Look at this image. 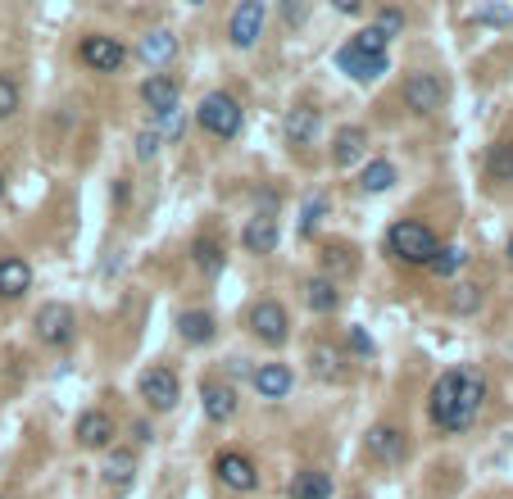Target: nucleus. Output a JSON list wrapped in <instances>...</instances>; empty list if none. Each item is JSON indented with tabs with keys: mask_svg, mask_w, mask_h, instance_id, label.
<instances>
[{
	"mask_svg": "<svg viewBox=\"0 0 513 499\" xmlns=\"http://www.w3.org/2000/svg\"><path fill=\"white\" fill-rule=\"evenodd\" d=\"M350 273H355V255H350L346 245H327L323 250V277L327 282L341 286V277H350Z\"/></svg>",
	"mask_w": 513,
	"mask_h": 499,
	"instance_id": "c756f323",
	"label": "nucleus"
},
{
	"mask_svg": "<svg viewBox=\"0 0 513 499\" xmlns=\"http://www.w3.org/2000/svg\"><path fill=\"white\" fill-rule=\"evenodd\" d=\"M178 336L187 345H209L218 336L214 314H209V309H182V314H178Z\"/></svg>",
	"mask_w": 513,
	"mask_h": 499,
	"instance_id": "5701e85b",
	"label": "nucleus"
},
{
	"mask_svg": "<svg viewBox=\"0 0 513 499\" xmlns=\"http://www.w3.org/2000/svg\"><path fill=\"white\" fill-rule=\"evenodd\" d=\"M109 196H114V205H128V177H119V182H114V191H109Z\"/></svg>",
	"mask_w": 513,
	"mask_h": 499,
	"instance_id": "a19ab883",
	"label": "nucleus"
},
{
	"mask_svg": "<svg viewBox=\"0 0 513 499\" xmlns=\"http://www.w3.org/2000/svg\"><path fill=\"white\" fill-rule=\"evenodd\" d=\"M282 19H287L291 28H296V23H305V19H309V5H296V0H287V5H282Z\"/></svg>",
	"mask_w": 513,
	"mask_h": 499,
	"instance_id": "ea45409f",
	"label": "nucleus"
},
{
	"mask_svg": "<svg viewBox=\"0 0 513 499\" xmlns=\"http://www.w3.org/2000/svg\"><path fill=\"white\" fill-rule=\"evenodd\" d=\"M309 368H314V377H323V382H341V377H346V354L336 350V345H314V350H309Z\"/></svg>",
	"mask_w": 513,
	"mask_h": 499,
	"instance_id": "cd10ccee",
	"label": "nucleus"
},
{
	"mask_svg": "<svg viewBox=\"0 0 513 499\" xmlns=\"http://www.w3.org/2000/svg\"><path fill=\"white\" fill-rule=\"evenodd\" d=\"M178 100H182V87L173 78H164V73H150V78L141 82V105H146L155 118L178 114Z\"/></svg>",
	"mask_w": 513,
	"mask_h": 499,
	"instance_id": "2eb2a0df",
	"label": "nucleus"
},
{
	"mask_svg": "<svg viewBox=\"0 0 513 499\" xmlns=\"http://www.w3.org/2000/svg\"><path fill=\"white\" fill-rule=\"evenodd\" d=\"M464 264H468L464 245H441V250H436V255H432V264H427V268H432V273L441 277V282H450V277L459 273V268H464Z\"/></svg>",
	"mask_w": 513,
	"mask_h": 499,
	"instance_id": "7c9ffc66",
	"label": "nucleus"
},
{
	"mask_svg": "<svg viewBox=\"0 0 513 499\" xmlns=\"http://www.w3.org/2000/svg\"><path fill=\"white\" fill-rule=\"evenodd\" d=\"M364 454H368L373 463H405V454H409L405 427H395V422H377V427H368Z\"/></svg>",
	"mask_w": 513,
	"mask_h": 499,
	"instance_id": "1a4fd4ad",
	"label": "nucleus"
},
{
	"mask_svg": "<svg viewBox=\"0 0 513 499\" xmlns=\"http://www.w3.org/2000/svg\"><path fill=\"white\" fill-rule=\"evenodd\" d=\"M200 404H205L209 422H232L237 418V386L218 382V377H205V382H200Z\"/></svg>",
	"mask_w": 513,
	"mask_h": 499,
	"instance_id": "dca6fc26",
	"label": "nucleus"
},
{
	"mask_svg": "<svg viewBox=\"0 0 513 499\" xmlns=\"http://www.w3.org/2000/svg\"><path fill=\"white\" fill-rule=\"evenodd\" d=\"M386 41H391V37H386V32H377L373 23H368L364 32H355V37H350V46L364 50V55H386Z\"/></svg>",
	"mask_w": 513,
	"mask_h": 499,
	"instance_id": "72a5a7b5",
	"label": "nucleus"
},
{
	"mask_svg": "<svg viewBox=\"0 0 513 499\" xmlns=\"http://www.w3.org/2000/svg\"><path fill=\"white\" fill-rule=\"evenodd\" d=\"M291 499H332V477L323 468H300L291 477Z\"/></svg>",
	"mask_w": 513,
	"mask_h": 499,
	"instance_id": "bb28decb",
	"label": "nucleus"
},
{
	"mask_svg": "<svg viewBox=\"0 0 513 499\" xmlns=\"http://www.w3.org/2000/svg\"><path fill=\"white\" fill-rule=\"evenodd\" d=\"M246 327H250V336H255L259 345H273V350L291 341V318H287V309H282L277 300H255L250 304Z\"/></svg>",
	"mask_w": 513,
	"mask_h": 499,
	"instance_id": "39448f33",
	"label": "nucleus"
},
{
	"mask_svg": "<svg viewBox=\"0 0 513 499\" xmlns=\"http://www.w3.org/2000/svg\"><path fill=\"white\" fill-rule=\"evenodd\" d=\"M173 55H178V32H168V28H155L137 41V59L146 69H164Z\"/></svg>",
	"mask_w": 513,
	"mask_h": 499,
	"instance_id": "a211bd4d",
	"label": "nucleus"
},
{
	"mask_svg": "<svg viewBox=\"0 0 513 499\" xmlns=\"http://www.w3.org/2000/svg\"><path fill=\"white\" fill-rule=\"evenodd\" d=\"M32 332H37V341L41 345H69L73 341V332H78V314H73V304H64V300H46L32 314Z\"/></svg>",
	"mask_w": 513,
	"mask_h": 499,
	"instance_id": "20e7f679",
	"label": "nucleus"
},
{
	"mask_svg": "<svg viewBox=\"0 0 513 499\" xmlns=\"http://www.w3.org/2000/svg\"><path fill=\"white\" fill-rule=\"evenodd\" d=\"M250 386L259 391V400H287V395L296 391V372H291L287 363H259V368L250 372Z\"/></svg>",
	"mask_w": 513,
	"mask_h": 499,
	"instance_id": "4468645a",
	"label": "nucleus"
},
{
	"mask_svg": "<svg viewBox=\"0 0 513 499\" xmlns=\"http://www.w3.org/2000/svg\"><path fill=\"white\" fill-rule=\"evenodd\" d=\"M137 391H141V400H146L155 413H173V409H178V400H182L178 372L164 368V363H159V368H146V372H141Z\"/></svg>",
	"mask_w": 513,
	"mask_h": 499,
	"instance_id": "423d86ee",
	"label": "nucleus"
},
{
	"mask_svg": "<svg viewBox=\"0 0 513 499\" xmlns=\"http://www.w3.org/2000/svg\"><path fill=\"white\" fill-rule=\"evenodd\" d=\"M373 28L386 32V37H395V32H405V14L391 10V5H382V10H377V19H373Z\"/></svg>",
	"mask_w": 513,
	"mask_h": 499,
	"instance_id": "e433bc0d",
	"label": "nucleus"
},
{
	"mask_svg": "<svg viewBox=\"0 0 513 499\" xmlns=\"http://www.w3.org/2000/svg\"><path fill=\"white\" fill-rule=\"evenodd\" d=\"M350 350H355L359 359H373V336H368L364 327H350Z\"/></svg>",
	"mask_w": 513,
	"mask_h": 499,
	"instance_id": "58836bf2",
	"label": "nucleus"
},
{
	"mask_svg": "<svg viewBox=\"0 0 513 499\" xmlns=\"http://www.w3.org/2000/svg\"><path fill=\"white\" fill-rule=\"evenodd\" d=\"M191 264H196L205 277H218L223 264H227L223 241H214V236H196V241H191Z\"/></svg>",
	"mask_w": 513,
	"mask_h": 499,
	"instance_id": "393cba45",
	"label": "nucleus"
},
{
	"mask_svg": "<svg viewBox=\"0 0 513 499\" xmlns=\"http://www.w3.org/2000/svg\"><path fill=\"white\" fill-rule=\"evenodd\" d=\"M336 69L346 73L350 82H359V87H368V82H377L386 69H391V59L386 55H364V50H355L346 41V46L336 50Z\"/></svg>",
	"mask_w": 513,
	"mask_h": 499,
	"instance_id": "9b49d317",
	"label": "nucleus"
},
{
	"mask_svg": "<svg viewBox=\"0 0 513 499\" xmlns=\"http://www.w3.org/2000/svg\"><path fill=\"white\" fill-rule=\"evenodd\" d=\"M504 259H509V268H513V236L504 241Z\"/></svg>",
	"mask_w": 513,
	"mask_h": 499,
	"instance_id": "79ce46f5",
	"label": "nucleus"
},
{
	"mask_svg": "<svg viewBox=\"0 0 513 499\" xmlns=\"http://www.w3.org/2000/svg\"><path fill=\"white\" fill-rule=\"evenodd\" d=\"M305 304L314 309V314H336V309H341V286L327 282L323 273L309 277L305 282Z\"/></svg>",
	"mask_w": 513,
	"mask_h": 499,
	"instance_id": "a878e982",
	"label": "nucleus"
},
{
	"mask_svg": "<svg viewBox=\"0 0 513 499\" xmlns=\"http://www.w3.org/2000/svg\"><path fill=\"white\" fill-rule=\"evenodd\" d=\"M436 250H441L436 232L427 223H418V218H400V223H391V232H386V255L400 259L405 268H427Z\"/></svg>",
	"mask_w": 513,
	"mask_h": 499,
	"instance_id": "f03ea898",
	"label": "nucleus"
},
{
	"mask_svg": "<svg viewBox=\"0 0 513 499\" xmlns=\"http://www.w3.org/2000/svg\"><path fill=\"white\" fill-rule=\"evenodd\" d=\"M473 23H486V28H513V10L509 5H482V10H473Z\"/></svg>",
	"mask_w": 513,
	"mask_h": 499,
	"instance_id": "f704fd0d",
	"label": "nucleus"
},
{
	"mask_svg": "<svg viewBox=\"0 0 513 499\" xmlns=\"http://www.w3.org/2000/svg\"><path fill=\"white\" fill-rule=\"evenodd\" d=\"M355 499H359V495H355Z\"/></svg>",
	"mask_w": 513,
	"mask_h": 499,
	"instance_id": "c03bdc74",
	"label": "nucleus"
},
{
	"mask_svg": "<svg viewBox=\"0 0 513 499\" xmlns=\"http://www.w3.org/2000/svg\"><path fill=\"white\" fill-rule=\"evenodd\" d=\"M78 59H82V64H87L91 73H119V69H123V59H128V46H123L119 37H105V32H91V37H82Z\"/></svg>",
	"mask_w": 513,
	"mask_h": 499,
	"instance_id": "0eeeda50",
	"label": "nucleus"
},
{
	"mask_svg": "<svg viewBox=\"0 0 513 499\" xmlns=\"http://www.w3.org/2000/svg\"><path fill=\"white\" fill-rule=\"evenodd\" d=\"M282 132H287V146H314L318 141V109L314 105H296L287 118H282Z\"/></svg>",
	"mask_w": 513,
	"mask_h": 499,
	"instance_id": "6ab92c4d",
	"label": "nucleus"
},
{
	"mask_svg": "<svg viewBox=\"0 0 513 499\" xmlns=\"http://www.w3.org/2000/svg\"><path fill=\"white\" fill-rule=\"evenodd\" d=\"M0 196H5V173H0Z\"/></svg>",
	"mask_w": 513,
	"mask_h": 499,
	"instance_id": "37998d69",
	"label": "nucleus"
},
{
	"mask_svg": "<svg viewBox=\"0 0 513 499\" xmlns=\"http://www.w3.org/2000/svg\"><path fill=\"white\" fill-rule=\"evenodd\" d=\"M327 205H332V200H327L323 191H314V196L305 200V209H300V236H314V227L327 218Z\"/></svg>",
	"mask_w": 513,
	"mask_h": 499,
	"instance_id": "2f4dec72",
	"label": "nucleus"
},
{
	"mask_svg": "<svg viewBox=\"0 0 513 499\" xmlns=\"http://www.w3.org/2000/svg\"><path fill=\"white\" fill-rule=\"evenodd\" d=\"M73 436L82 450H114V418L105 409H87L73 422Z\"/></svg>",
	"mask_w": 513,
	"mask_h": 499,
	"instance_id": "ddd939ff",
	"label": "nucleus"
},
{
	"mask_svg": "<svg viewBox=\"0 0 513 499\" xmlns=\"http://www.w3.org/2000/svg\"><path fill=\"white\" fill-rule=\"evenodd\" d=\"M19 105H23L19 82H14L10 73H0V118H14L19 114Z\"/></svg>",
	"mask_w": 513,
	"mask_h": 499,
	"instance_id": "473e14b6",
	"label": "nucleus"
},
{
	"mask_svg": "<svg viewBox=\"0 0 513 499\" xmlns=\"http://www.w3.org/2000/svg\"><path fill=\"white\" fill-rule=\"evenodd\" d=\"M196 123L218 141H237L246 114H241L237 96H227V91H209V96L200 100V109H196Z\"/></svg>",
	"mask_w": 513,
	"mask_h": 499,
	"instance_id": "7ed1b4c3",
	"label": "nucleus"
},
{
	"mask_svg": "<svg viewBox=\"0 0 513 499\" xmlns=\"http://www.w3.org/2000/svg\"><path fill=\"white\" fill-rule=\"evenodd\" d=\"M477 304H482V291H477V286H454V291H450V309H454V314H473Z\"/></svg>",
	"mask_w": 513,
	"mask_h": 499,
	"instance_id": "c9c22d12",
	"label": "nucleus"
},
{
	"mask_svg": "<svg viewBox=\"0 0 513 499\" xmlns=\"http://www.w3.org/2000/svg\"><path fill=\"white\" fill-rule=\"evenodd\" d=\"M132 477H137V454L123 450V445H114L105 459V468H100V481H105L109 490H128Z\"/></svg>",
	"mask_w": 513,
	"mask_h": 499,
	"instance_id": "4be33fe9",
	"label": "nucleus"
},
{
	"mask_svg": "<svg viewBox=\"0 0 513 499\" xmlns=\"http://www.w3.org/2000/svg\"><path fill=\"white\" fill-rule=\"evenodd\" d=\"M214 472H218V481H223L227 490H237V495L259 490V468L250 463V454H241V450H223V454H218Z\"/></svg>",
	"mask_w": 513,
	"mask_h": 499,
	"instance_id": "9d476101",
	"label": "nucleus"
},
{
	"mask_svg": "<svg viewBox=\"0 0 513 499\" xmlns=\"http://www.w3.org/2000/svg\"><path fill=\"white\" fill-rule=\"evenodd\" d=\"M155 155H159V132L155 128L137 132V159H155Z\"/></svg>",
	"mask_w": 513,
	"mask_h": 499,
	"instance_id": "4c0bfd02",
	"label": "nucleus"
},
{
	"mask_svg": "<svg viewBox=\"0 0 513 499\" xmlns=\"http://www.w3.org/2000/svg\"><path fill=\"white\" fill-rule=\"evenodd\" d=\"M241 245H246V255H273L277 250V218L255 214L246 227H241Z\"/></svg>",
	"mask_w": 513,
	"mask_h": 499,
	"instance_id": "aec40b11",
	"label": "nucleus"
},
{
	"mask_svg": "<svg viewBox=\"0 0 513 499\" xmlns=\"http://www.w3.org/2000/svg\"><path fill=\"white\" fill-rule=\"evenodd\" d=\"M264 23H268L264 0H241L237 10H232V19H227V41L237 50H250L259 37H264Z\"/></svg>",
	"mask_w": 513,
	"mask_h": 499,
	"instance_id": "6e6552de",
	"label": "nucleus"
},
{
	"mask_svg": "<svg viewBox=\"0 0 513 499\" xmlns=\"http://www.w3.org/2000/svg\"><path fill=\"white\" fill-rule=\"evenodd\" d=\"M405 105L414 109L418 118L436 114V109L445 105V82L436 78V73H409L405 78Z\"/></svg>",
	"mask_w": 513,
	"mask_h": 499,
	"instance_id": "f8f14e48",
	"label": "nucleus"
},
{
	"mask_svg": "<svg viewBox=\"0 0 513 499\" xmlns=\"http://www.w3.org/2000/svg\"><path fill=\"white\" fill-rule=\"evenodd\" d=\"M32 291V264L19 255H0V300H23Z\"/></svg>",
	"mask_w": 513,
	"mask_h": 499,
	"instance_id": "f3484780",
	"label": "nucleus"
},
{
	"mask_svg": "<svg viewBox=\"0 0 513 499\" xmlns=\"http://www.w3.org/2000/svg\"><path fill=\"white\" fill-rule=\"evenodd\" d=\"M486 177L500 186H513V141H495L486 150Z\"/></svg>",
	"mask_w": 513,
	"mask_h": 499,
	"instance_id": "c85d7f7f",
	"label": "nucleus"
},
{
	"mask_svg": "<svg viewBox=\"0 0 513 499\" xmlns=\"http://www.w3.org/2000/svg\"><path fill=\"white\" fill-rule=\"evenodd\" d=\"M359 159H368V132L350 123V128H341L332 137V164L350 168V164H359Z\"/></svg>",
	"mask_w": 513,
	"mask_h": 499,
	"instance_id": "412c9836",
	"label": "nucleus"
},
{
	"mask_svg": "<svg viewBox=\"0 0 513 499\" xmlns=\"http://www.w3.org/2000/svg\"><path fill=\"white\" fill-rule=\"evenodd\" d=\"M395 182H400V173H395L391 159H368L364 173H359V191H364V196H382Z\"/></svg>",
	"mask_w": 513,
	"mask_h": 499,
	"instance_id": "b1692460",
	"label": "nucleus"
},
{
	"mask_svg": "<svg viewBox=\"0 0 513 499\" xmlns=\"http://www.w3.org/2000/svg\"><path fill=\"white\" fill-rule=\"evenodd\" d=\"M482 404H486V377H482V368H473V363H459V368H445L441 377L432 382V391H427V418H432V427L459 436V431H468L477 422Z\"/></svg>",
	"mask_w": 513,
	"mask_h": 499,
	"instance_id": "f257e3e1",
	"label": "nucleus"
}]
</instances>
